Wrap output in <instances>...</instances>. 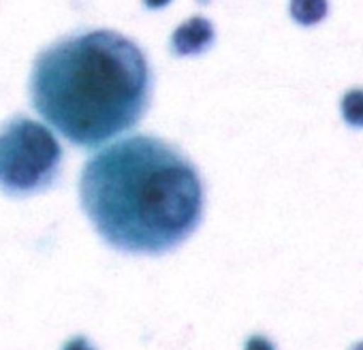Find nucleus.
I'll list each match as a JSON object with an SVG mask.
<instances>
[{
	"label": "nucleus",
	"mask_w": 363,
	"mask_h": 350,
	"mask_svg": "<svg viewBox=\"0 0 363 350\" xmlns=\"http://www.w3.org/2000/svg\"><path fill=\"white\" fill-rule=\"evenodd\" d=\"M342 115L350 126H363V90H350L344 94Z\"/></svg>",
	"instance_id": "39448f33"
},
{
	"label": "nucleus",
	"mask_w": 363,
	"mask_h": 350,
	"mask_svg": "<svg viewBox=\"0 0 363 350\" xmlns=\"http://www.w3.org/2000/svg\"><path fill=\"white\" fill-rule=\"evenodd\" d=\"M352 350H363V341H359V344H357V346H354Z\"/></svg>",
	"instance_id": "6e6552de"
},
{
	"label": "nucleus",
	"mask_w": 363,
	"mask_h": 350,
	"mask_svg": "<svg viewBox=\"0 0 363 350\" xmlns=\"http://www.w3.org/2000/svg\"><path fill=\"white\" fill-rule=\"evenodd\" d=\"M143 52L111 30L67 37L39 54L30 75L35 109L73 145L94 147L133 128L150 105Z\"/></svg>",
	"instance_id": "f03ea898"
},
{
	"label": "nucleus",
	"mask_w": 363,
	"mask_h": 350,
	"mask_svg": "<svg viewBox=\"0 0 363 350\" xmlns=\"http://www.w3.org/2000/svg\"><path fill=\"white\" fill-rule=\"evenodd\" d=\"M291 16L301 26H314L327 16V0H291Z\"/></svg>",
	"instance_id": "20e7f679"
},
{
	"label": "nucleus",
	"mask_w": 363,
	"mask_h": 350,
	"mask_svg": "<svg viewBox=\"0 0 363 350\" xmlns=\"http://www.w3.org/2000/svg\"><path fill=\"white\" fill-rule=\"evenodd\" d=\"M79 197L99 235L128 254L173 250L203 216V184L195 164L147 135L99 152L84 166Z\"/></svg>",
	"instance_id": "f257e3e1"
},
{
	"label": "nucleus",
	"mask_w": 363,
	"mask_h": 350,
	"mask_svg": "<svg viewBox=\"0 0 363 350\" xmlns=\"http://www.w3.org/2000/svg\"><path fill=\"white\" fill-rule=\"evenodd\" d=\"M62 147L48 126L13 118L0 126V188L24 197L48 188L60 173Z\"/></svg>",
	"instance_id": "7ed1b4c3"
},
{
	"label": "nucleus",
	"mask_w": 363,
	"mask_h": 350,
	"mask_svg": "<svg viewBox=\"0 0 363 350\" xmlns=\"http://www.w3.org/2000/svg\"><path fill=\"white\" fill-rule=\"evenodd\" d=\"M62 350H96L84 335H77V337H71L67 344H65V348Z\"/></svg>",
	"instance_id": "0eeeda50"
},
{
	"label": "nucleus",
	"mask_w": 363,
	"mask_h": 350,
	"mask_svg": "<svg viewBox=\"0 0 363 350\" xmlns=\"http://www.w3.org/2000/svg\"><path fill=\"white\" fill-rule=\"evenodd\" d=\"M244 350H276V346L265 337V335H250L246 339Z\"/></svg>",
	"instance_id": "423d86ee"
}]
</instances>
